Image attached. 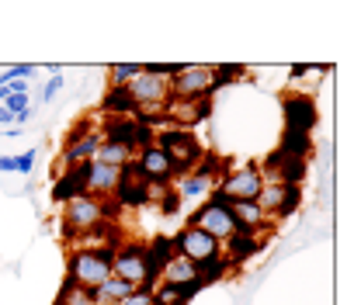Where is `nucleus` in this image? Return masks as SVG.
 Masks as SVG:
<instances>
[{
  "mask_svg": "<svg viewBox=\"0 0 361 305\" xmlns=\"http://www.w3.org/2000/svg\"><path fill=\"white\" fill-rule=\"evenodd\" d=\"M135 292V285H129L126 278H108L104 285H97L94 292H90V302L94 305H118V302H126L129 295Z\"/></svg>",
  "mask_w": 361,
  "mask_h": 305,
  "instance_id": "19",
  "label": "nucleus"
},
{
  "mask_svg": "<svg viewBox=\"0 0 361 305\" xmlns=\"http://www.w3.org/2000/svg\"><path fill=\"white\" fill-rule=\"evenodd\" d=\"M257 208L264 212V218H292L302 208V187L295 184H278V180H264L261 194H257Z\"/></svg>",
  "mask_w": 361,
  "mask_h": 305,
  "instance_id": "6",
  "label": "nucleus"
},
{
  "mask_svg": "<svg viewBox=\"0 0 361 305\" xmlns=\"http://www.w3.org/2000/svg\"><path fill=\"white\" fill-rule=\"evenodd\" d=\"M59 208H63V216L59 218H63V232H66V239H80V236H87L90 229L111 222V216H115L118 205H111V201H104V198L80 194V198H73V201H66V205H59Z\"/></svg>",
  "mask_w": 361,
  "mask_h": 305,
  "instance_id": "2",
  "label": "nucleus"
},
{
  "mask_svg": "<svg viewBox=\"0 0 361 305\" xmlns=\"http://www.w3.org/2000/svg\"><path fill=\"white\" fill-rule=\"evenodd\" d=\"M32 118H35V104H32V108H25V111H18V115H14V129H25V125H28V122H32Z\"/></svg>",
  "mask_w": 361,
  "mask_h": 305,
  "instance_id": "33",
  "label": "nucleus"
},
{
  "mask_svg": "<svg viewBox=\"0 0 361 305\" xmlns=\"http://www.w3.org/2000/svg\"><path fill=\"white\" fill-rule=\"evenodd\" d=\"M188 225H195V229L209 232L216 243H226L233 232H240V229H236V222H233V216H229V208H226V201L219 198V194H209V201L188 218Z\"/></svg>",
  "mask_w": 361,
  "mask_h": 305,
  "instance_id": "7",
  "label": "nucleus"
},
{
  "mask_svg": "<svg viewBox=\"0 0 361 305\" xmlns=\"http://www.w3.org/2000/svg\"><path fill=\"white\" fill-rule=\"evenodd\" d=\"M80 194H87V163H77V167L59 170L56 184H52V201L56 205H66V201H73Z\"/></svg>",
  "mask_w": 361,
  "mask_h": 305,
  "instance_id": "14",
  "label": "nucleus"
},
{
  "mask_svg": "<svg viewBox=\"0 0 361 305\" xmlns=\"http://www.w3.org/2000/svg\"><path fill=\"white\" fill-rule=\"evenodd\" d=\"M133 160H135L133 146H122V142H104V139H101V146H97V153H94V163L118 167V170H126Z\"/></svg>",
  "mask_w": 361,
  "mask_h": 305,
  "instance_id": "20",
  "label": "nucleus"
},
{
  "mask_svg": "<svg viewBox=\"0 0 361 305\" xmlns=\"http://www.w3.org/2000/svg\"><path fill=\"white\" fill-rule=\"evenodd\" d=\"M157 285H174V288H195L202 292V281H198V263L184 261L180 254L171 250V257L164 261L160 274H157Z\"/></svg>",
  "mask_w": 361,
  "mask_h": 305,
  "instance_id": "12",
  "label": "nucleus"
},
{
  "mask_svg": "<svg viewBox=\"0 0 361 305\" xmlns=\"http://www.w3.org/2000/svg\"><path fill=\"white\" fill-rule=\"evenodd\" d=\"M264 250V236H254V232H233L229 239L223 243V261L229 267H240L247 263L250 257H257Z\"/></svg>",
  "mask_w": 361,
  "mask_h": 305,
  "instance_id": "15",
  "label": "nucleus"
},
{
  "mask_svg": "<svg viewBox=\"0 0 361 305\" xmlns=\"http://www.w3.org/2000/svg\"><path fill=\"white\" fill-rule=\"evenodd\" d=\"M90 305H94V302H90Z\"/></svg>",
  "mask_w": 361,
  "mask_h": 305,
  "instance_id": "36",
  "label": "nucleus"
},
{
  "mask_svg": "<svg viewBox=\"0 0 361 305\" xmlns=\"http://www.w3.org/2000/svg\"><path fill=\"white\" fill-rule=\"evenodd\" d=\"M261 187H264L261 167L257 163H243V167H226V174L219 177L212 194H219L223 201H257Z\"/></svg>",
  "mask_w": 361,
  "mask_h": 305,
  "instance_id": "5",
  "label": "nucleus"
},
{
  "mask_svg": "<svg viewBox=\"0 0 361 305\" xmlns=\"http://www.w3.org/2000/svg\"><path fill=\"white\" fill-rule=\"evenodd\" d=\"M153 142L167 153V160H171V167H174V174L178 177L191 174V170L198 167V160L205 156L202 139H198L191 129H174V125H167V129L157 132V139H153Z\"/></svg>",
  "mask_w": 361,
  "mask_h": 305,
  "instance_id": "3",
  "label": "nucleus"
},
{
  "mask_svg": "<svg viewBox=\"0 0 361 305\" xmlns=\"http://www.w3.org/2000/svg\"><path fill=\"white\" fill-rule=\"evenodd\" d=\"M101 108L104 115H135V104L126 94V87H108V94L101 97Z\"/></svg>",
  "mask_w": 361,
  "mask_h": 305,
  "instance_id": "23",
  "label": "nucleus"
},
{
  "mask_svg": "<svg viewBox=\"0 0 361 305\" xmlns=\"http://www.w3.org/2000/svg\"><path fill=\"white\" fill-rule=\"evenodd\" d=\"M63 84H66V80H63V73H52V77L45 80V87H39V104H49V101L63 90Z\"/></svg>",
  "mask_w": 361,
  "mask_h": 305,
  "instance_id": "28",
  "label": "nucleus"
},
{
  "mask_svg": "<svg viewBox=\"0 0 361 305\" xmlns=\"http://www.w3.org/2000/svg\"><path fill=\"white\" fill-rule=\"evenodd\" d=\"M133 170L142 177V180H146L153 191H157V187L164 191V187H167L174 177H178V174H174V167H171V160H167V153H164L157 142H149V146H142V149L135 153Z\"/></svg>",
  "mask_w": 361,
  "mask_h": 305,
  "instance_id": "9",
  "label": "nucleus"
},
{
  "mask_svg": "<svg viewBox=\"0 0 361 305\" xmlns=\"http://www.w3.org/2000/svg\"><path fill=\"white\" fill-rule=\"evenodd\" d=\"M139 63H115V66H108V84L111 87H126L133 77H139Z\"/></svg>",
  "mask_w": 361,
  "mask_h": 305,
  "instance_id": "27",
  "label": "nucleus"
},
{
  "mask_svg": "<svg viewBox=\"0 0 361 305\" xmlns=\"http://www.w3.org/2000/svg\"><path fill=\"white\" fill-rule=\"evenodd\" d=\"M35 160H39V149H25V153H18V156H0V174L32 177V170H35Z\"/></svg>",
  "mask_w": 361,
  "mask_h": 305,
  "instance_id": "22",
  "label": "nucleus"
},
{
  "mask_svg": "<svg viewBox=\"0 0 361 305\" xmlns=\"http://www.w3.org/2000/svg\"><path fill=\"white\" fill-rule=\"evenodd\" d=\"M0 125H4V129H14V111L0 108Z\"/></svg>",
  "mask_w": 361,
  "mask_h": 305,
  "instance_id": "34",
  "label": "nucleus"
},
{
  "mask_svg": "<svg viewBox=\"0 0 361 305\" xmlns=\"http://www.w3.org/2000/svg\"><path fill=\"white\" fill-rule=\"evenodd\" d=\"M216 187L209 184V180H202V177H195V174H184L178 177V187H174V194L178 198H191V201H198V198H209Z\"/></svg>",
  "mask_w": 361,
  "mask_h": 305,
  "instance_id": "24",
  "label": "nucleus"
},
{
  "mask_svg": "<svg viewBox=\"0 0 361 305\" xmlns=\"http://www.w3.org/2000/svg\"><path fill=\"white\" fill-rule=\"evenodd\" d=\"M97 146H101V132L97 129L66 139V146H63V153H59V170L77 167V163H90V160H94V153H97Z\"/></svg>",
  "mask_w": 361,
  "mask_h": 305,
  "instance_id": "13",
  "label": "nucleus"
},
{
  "mask_svg": "<svg viewBox=\"0 0 361 305\" xmlns=\"http://www.w3.org/2000/svg\"><path fill=\"white\" fill-rule=\"evenodd\" d=\"M229 270H233V267H229L223 257H216V261H209V263H198V281H202V288H205V285H216V281H223Z\"/></svg>",
  "mask_w": 361,
  "mask_h": 305,
  "instance_id": "26",
  "label": "nucleus"
},
{
  "mask_svg": "<svg viewBox=\"0 0 361 305\" xmlns=\"http://www.w3.org/2000/svg\"><path fill=\"white\" fill-rule=\"evenodd\" d=\"M0 108H7V111H25V108H32V94H7L4 101H0Z\"/></svg>",
  "mask_w": 361,
  "mask_h": 305,
  "instance_id": "30",
  "label": "nucleus"
},
{
  "mask_svg": "<svg viewBox=\"0 0 361 305\" xmlns=\"http://www.w3.org/2000/svg\"><path fill=\"white\" fill-rule=\"evenodd\" d=\"M281 111H285V129L313 135L316 122H319V111H316L313 97H306V94H292V97L281 101Z\"/></svg>",
  "mask_w": 361,
  "mask_h": 305,
  "instance_id": "11",
  "label": "nucleus"
},
{
  "mask_svg": "<svg viewBox=\"0 0 361 305\" xmlns=\"http://www.w3.org/2000/svg\"><path fill=\"white\" fill-rule=\"evenodd\" d=\"M226 208H229V216H233L240 232L261 236V232L271 229V218H264V212L257 208V201H226Z\"/></svg>",
  "mask_w": 361,
  "mask_h": 305,
  "instance_id": "18",
  "label": "nucleus"
},
{
  "mask_svg": "<svg viewBox=\"0 0 361 305\" xmlns=\"http://www.w3.org/2000/svg\"><path fill=\"white\" fill-rule=\"evenodd\" d=\"M216 70L205 63H180L171 77V101H212Z\"/></svg>",
  "mask_w": 361,
  "mask_h": 305,
  "instance_id": "4",
  "label": "nucleus"
},
{
  "mask_svg": "<svg viewBox=\"0 0 361 305\" xmlns=\"http://www.w3.org/2000/svg\"><path fill=\"white\" fill-rule=\"evenodd\" d=\"M171 250L191 263H209V261H216V257H223V243H216L209 232H202L195 225H184L180 229L178 236L171 239Z\"/></svg>",
  "mask_w": 361,
  "mask_h": 305,
  "instance_id": "8",
  "label": "nucleus"
},
{
  "mask_svg": "<svg viewBox=\"0 0 361 305\" xmlns=\"http://www.w3.org/2000/svg\"><path fill=\"white\" fill-rule=\"evenodd\" d=\"M278 153L295 156V160H310V153H313V135L285 129V132H281V142H278Z\"/></svg>",
  "mask_w": 361,
  "mask_h": 305,
  "instance_id": "21",
  "label": "nucleus"
},
{
  "mask_svg": "<svg viewBox=\"0 0 361 305\" xmlns=\"http://www.w3.org/2000/svg\"><path fill=\"white\" fill-rule=\"evenodd\" d=\"M118 305H153V292H146V288H135L133 295H129L126 302H118Z\"/></svg>",
  "mask_w": 361,
  "mask_h": 305,
  "instance_id": "32",
  "label": "nucleus"
},
{
  "mask_svg": "<svg viewBox=\"0 0 361 305\" xmlns=\"http://www.w3.org/2000/svg\"><path fill=\"white\" fill-rule=\"evenodd\" d=\"M118 184H122V170L118 167H104V163H87V194L90 198H115V191H118Z\"/></svg>",
  "mask_w": 361,
  "mask_h": 305,
  "instance_id": "17",
  "label": "nucleus"
},
{
  "mask_svg": "<svg viewBox=\"0 0 361 305\" xmlns=\"http://www.w3.org/2000/svg\"><path fill=\"white\" fill-rule=\"evenodd\" d=\"M115 247H118V243L73 250L70 261H66V285L84 288V292H94L97 285H104V281L111 278V257H115Z\"/></svg>",
  "mask_w": 361,
  "mask_h": 305,
  "instance_id": "1",
  "label": "nucleus"
},
{
  "mask_svg": "<svg viewBox=\"0 0 361 305\" xmlns=\"http://www.w3.org/2000/svg\"><path fill=\"white\" fill-rule=\"evenodd\" d=\"M212 70H216V90L236 84V77H243V66H212Z\"/></svg>",
  "mask_w": 361,
  "mask_h": 305,
  "instance_id": "29",
  "label": "nucleus"
},
{
  "mask_svg": "<svg viewBox=\"0 0 361 305\" xmlns=\"http://www.w3.org/2000/svg\"><path fill=\"white\" fill-rule=\"evenodd\" d=\"M198 292L195 288H174V285H157L153 288V305H188Z\"/></svg>",
  "mask_w": 361,
  "mask_h": 305,
  "instance_id": "25",
  "label": "nucleus"
},
{
  "mask_svg": "<svg viewBox=\"0 0 361 305\" xmlns=\"http://www.w3.org/2000/svg\"><path fill=\"white\" fill-rule=\"evenodd\" d=\"M126 94L133 97L135 108H167L171 104V80L139 70V77L126 84Z\"/></svg>",
  "mask_w": 361,
  "mask_h": 305,
  "instance_id": "10",
  "label": "nucleus"
},
{
  "mask_svg": "<svg viewBox=\"0 0 361 305\" xmlns=\"http://www.w3.org/2000/svg\"><path fill=\"white\" fill-rule=\"evenodd\" d=\"M4 73L14 77V80H32V77L39 73V66H32V63H14V66H7Z\"/></svg>",
  "mask_w": 361,
  "mask_h": 305,
  "instance_id": "31",
  "label": "nucleus"
},
{
  "mask_svg": "<svg viewBox=\"0 0 361 305\" xmlns=\"http://www.w3.org/2000/svg\"><path fill=\"white\" fill-rule=\"evenodd\" d=\"M212 115V101H171L167 104V125L174 129H191Z\"/></svg>",
  "mask_w": 361,
  "mask_h": 305,
  "instance_id": "16",
  "label": "nucleus"
},
{
  "mask_svg": "<svg viewBox=\"0 0 361 305\" xmlns=\"http://www.w3.org/2000/svg\"><path fill=\"white\" fill-rule=\"evenodd\" d=\"M21 132H25V129H4V132H0V135H4V139H18Z\"/></svg>",
  "mask_w": 361,
  "mask_h": 305,
  "instance_id": "35",
  "label": "nucleus"
}]
</instances>
